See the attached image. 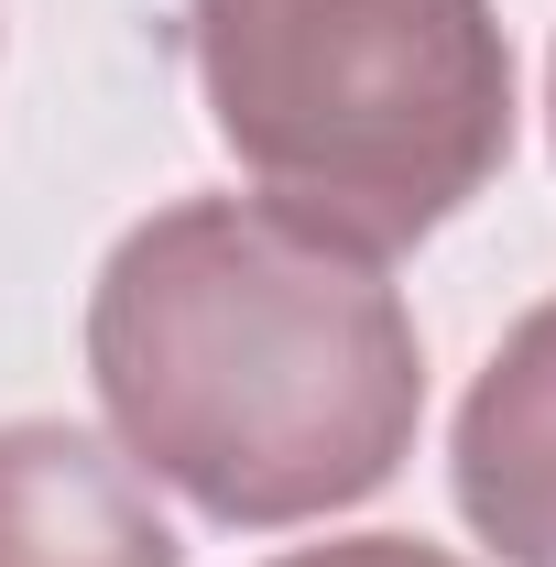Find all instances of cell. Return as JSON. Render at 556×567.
Returning <instances> with one entry per match:
<instances>
[{"label":"cell","instance_id":"cell-1","mask_svg":"<svg viewBox=\"0 0 556 567\" xmlns=\"http://www.w3.org/2000/svg\"><path fill=\"white\" fill-rule=\"evenodd\" d=\"M87 382L142 481L218 524H317L382 492L425 415V350L382 262L262 197L153 208L99 262Z\"/></svg>","mask_w":556,"mask_h":567},{"label":"cell","instance_id":"cell-2","mask_svg":"<svg viewBox=\"0 0 556 567\" xmlns=\"http://www.w3.org/2000/svg\"><path fill=\"white\" fill-rule=\"evenodd\" d=\"M197 99L262 208L404 251L513 153V44L491 0H186Z\"/></svg>","mask_w":556,"mask_h":567},{"label":"cell","instance_id":"cell-3","mask_svg":"<svg viewBox=\"0 0 556 567\" xmlns=\"http://www.w3.org/2000/svg\"><path fill=\"white\" fill-rule=\"evenodd\" d=\"M0 567H186V546L87 425H0Z\"/></svg>","mask_w":556,"mask_h":567},{"label":"cell","instance_id":"cell-4","mask_svg":"<svg viewBox=\"0 0 556 567\" xmlns=\"http://www.w3.org/2000/svg\"><path fill=\"white\" fill-rule=\"evenodd\" d=\"M459 513L502 567H556V295L459 404Z\"/></svg>","mask_w":556,"mask_h":567},{"label":"cell","instance_id":"cell-5","mask_svg":"<svg viewBox=\"0 0 556 567\" xmlns=\"http://www.w3.org/2000/svg\"><path fill=\"white\" fill-rule=\"evenodd\" d=\"M274 567H459V557L425 546V535H339V546H295Z\"/></svg>","mask_w":556,"mask_h":567},{"label":"cell","instance_id":"cell-6","mask_svg":"<svg viewBox=\"0 0 556 567\" xmlns=\"http://www.w3.org/2000/svg\"><path fill=\"white\" fill-rule=\"evenodd\" d=\"M546 110H556V99H546Z\"/></svg>","mask_w":556,"mask_h":567}]
</instances>
